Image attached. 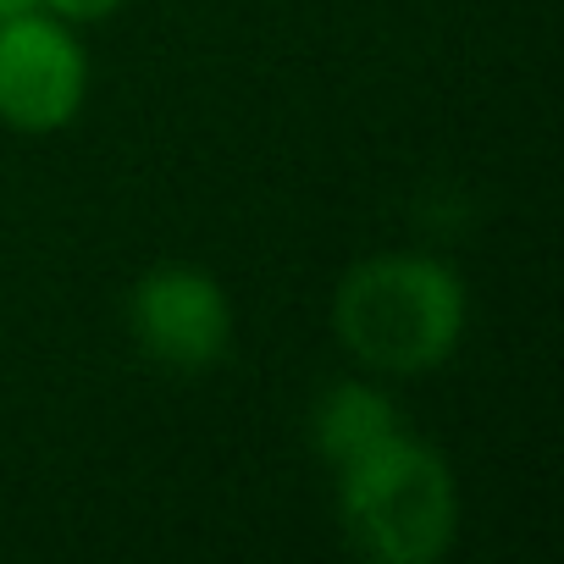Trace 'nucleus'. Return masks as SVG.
<instances>
[{"instance_id": "nucleus-1", "label": "nucleus", "mask_w": 564, "mask_h": 564, "mask_svg": "<svg viewBox=\"0 0 564 564\" xmlns=\"http://www.w3.org/2000/svg\"><path fill=\"white\" fill-rule=\"evenodd\" d=\"M470 322L465 276L437 254H366L344 271L333 294V333L338 344L382 371V377H421L437 371Z\"/></svg>"}, {"instance_id": "nucleus-2", "label": "nucleus", "mask_w": 564, "mask_h": 564, "mask_svg": "<svg viewBox=\"0 0 564 564\" xmlns=\"http://www.w3.org/2000/svg\"><path fill=\"white\" fill-rule=\"evenodd\" d=\"M338 476V520L371 564H432L459 531V487L448 459L410 426L349 459Z\"/></svg>"}, {"instance_id": "nucleus-3", "label": "nucleus", "mask_w": 564, "mask_h": 564, "mask_svg": "<svg viewBox=\"0 0 564 564\" xmlns=\"http://www.w3.org/2000/svg\"><path fill=\"white\" fill-rule=\"evenodd\" d=\"M128 333L166 371H210L232 349V300L210 271L166 260L133 282Z\"/></svg>"}, {"instance_id": "nucleus-4", "label": "nucleus", "mask_w": 564, "mask_h": 564, "mask_svg": "<svg viewBox=\"0 0 564 564\" xmlns=\"http://www.w3.org/2000/svg\"><path fill=\"white\" fill-rule=\"evenodd\" d=\"M89 100V51L51 18L23 12L0 23V122L12 133H62Z\"/></svg>"}, {"instance_id": "nucleus-5", "label": "nucleus", "mask_w": 564, "mask_h": 564, "mask_svg": "<svg viewBox=\"0 0 564 564\" xmlns=\"http://www.w3.org/2000/svg\"><path fill=\"white\" fill-rule=\"evenodd\" d=\"M393 432H404V415L377 382H355V377L333 382L311 410V443H316L327 470H344L349 459L371 454Z\"/></svg>"}, {"instance_id": "nucleus-6", "label": "nucleus", "mask_w": 564, "mask_h": 564, "mask_svg": "<svg viewBox=\"0 0 564 564\" xmlns=\"http://www.w3.org/2000/svg\"><path fill=\"white\" fill-rule=\"evenodd\" d=\"M40 12L62 18L67 29H84V23H106L122 12V0H40Z\"/></svg>"}, {"instance_id": "nucleus-7", "label": "nucleus", "mask_w": 564, "mask_h": 564, "mask_svg": "<svg viewBox=\"0 0 564 564\" xmlns=\"http://www.w3.org/2000/svg\"><path fill=\"white\" fill-rule=\"evenodd\" d=\"M23 12H40V0H0V23H12Z\"/></svg>"}]
</instances>
